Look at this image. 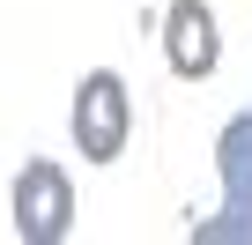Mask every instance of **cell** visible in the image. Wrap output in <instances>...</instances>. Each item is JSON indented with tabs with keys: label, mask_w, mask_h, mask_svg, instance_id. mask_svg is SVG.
<instances>
[{
	"label": "cell",
	"mask_w": 252,
	"mask_h": 245,
	"mask_svg": "<svg viewBox=\"0 0 252 245\" xmlns=\"http://www.w3.org/2000/svg\"><path fill=\"white\" fill-rule=\"evenodd\" d=\"M215 178L222 201L208 223H193V245H252V104L215 134Z\"/></svg>",
	"instance_id": "6da1fadb"
},
{
	"label": "cell",
	"mask_w": 252,
	"mask_h": 245,
	"mask_svg": "<svg viewBox=\"0 0 252 245\" xmlns=\"http://www.w3.org/2000/svg\"><path fill=\"white\" fill-rule=\"evenodd\" d=\"M163 60L178 82H208L215 60H222V37H215V8L208 0H171L163 8Z\"/></svg>",
	"instance_id": "277c9868"
},
{
	"label": "cell",
	"mask_w": 252,
	"mask_h": 245,
	"mask_svg": "<svg viewBox=\"0 0 252 245\" xmlns=\"http://www.w3.org/2000/svg\"><path fill=\"white\" fill-rule=\"evenodd\" d=\"M8 208H15V238H23V245H60V238L74 230V186H67V171H60L52 156H30V164L15 171Z\"/></svg>",
	"instance_id": "3957f363"
},
{
	"label": "cell",
	"mask_w": 252,
	"mask_h": 245,
	"mask_svg": "<svg viewBox=\"0 0 252 245\" xmlns=\"http://www.w3.org/2000/svg\"><path fill=\"white\" fill-rule=\"evenodd\" d=\"M126 134H134V97H126V82L111 67H89L74 82V149H82V164H119Z\"/></svg>",
	"instance_id": "7a4b0ae2"
}]
</instances>
